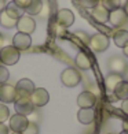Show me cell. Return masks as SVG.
I'll return each instance as SVG.
<instances>
[{
    "instance_id": "obj_1",
    "label": "cell",
    "mask_w": 128,
    "mask_h": 134,
    "mask_svg": "<svg viewBox=\"0 0 128 134\" xmlns=\"http://www.w3.org/2000/svg\"><path fill=\"white\" fill-rule=\"evenodd\" d=\"M21 52L14 45H6L0 49V63L3 66H14L18 63Z\"/></svg>"
},
{
    "instance_id": "obj_2",
    "label": "cell",
    "mask_w": 128,
    "mask_h": 134,
    "mask_svg": "<svg viewBox=\"0 0 128 134\" xmlns=\"http://www.w3.org/2000/svg\"><path fill=\"white\" fill-rule=\"evenodd\" d=\"M61 81H62V83L66 88H75L80 83L81 74L77 69H75V67H68V69H65L62 71V74H61Z\"/></svg>"
},
{
    "instance_id": "obj_3",
    "label": "cell",
    "mask_w": 128,
    "mask_h": 134,
    "mask_svg": "<svg viewBox=\"0 0 128 134\" xmlns=\"http://www.w3.org/2000/svg\"><path fill=\"white\" fill-rule=\"evenodd\" d=\"M90 48L95 52H105L110 45V38L103 33H95L90 37Z\"/></svg>"
},
{
    "instance_id": "obj_4",
    "label": "cell",
    "mask_w": 128,
    "mask_h": 134,
    "mask_svg": "<svg viewBox=\"0 0 128 134\" xmlns=\"http://www.w3.org/2000/svg\"><path fill=\"white\" fill-rule=\"evenodd\" d=\"M14 108L17 114L25 115V116H28L29 114L35 111V105L30 100V97H17V100L14 101Z\"/></svg>"
},
{
    "instance_id": "obj_5",
    "label": "cell",
    "mask_w": 128,
    "mask_h": 134,
    "mask_svg": "<svg viewBox=\"0 0 128 134\" xmlns=\"http://www.w3.org/2000/svg\"><path fill=\"white\" fill-rule=\"evenodd\" d=\"M29 125L28 116L21 114H15L13 116L8 118V127L11 131H17V133H22L26 129V126Z\"/></svg>"
},
{
    "instance_id": "obj_6",
    "label": "cell",
    "mask_w": 128,
    "mask_h": 134,
    "mask_svg": "<svg viewBox=\"0 0 128 134\" xmlns=\"http://www.w3.org/2000/svg\"><path fill=\"white\" fill-rule=\"evenodd\" d=\"M55 22L61 27L68 29L75 23V14L68 8H61L55 15Z\"/></svg>"
},
{
    "instance_id": "obj_7",
    "label": "cell",
    "mask_w": 128,
    "mask_h": 134,
    "mask_svg": "<svg viewBox=\"0 0 128 134\" xmlns=\"http://www.w3.org/2000/svg\"><path fill=\"white\" fill-rule=\"evenodd\" d=\"M109 22H110L114 27H117V29H123L127 25L128 23V16L124 13L123 7L110 11V14H109Z\"/></svg>"
},
{
    "instance_id": "obj_8",
    "label": "cell",
    "mask_w": 128,
    "mask_h": 134,
    "mask_svg": "<svg viewBox=\"0 0 128 134\" xmlns=\"http://www.w3.org/2000/svg\"><path fill=\"white\" fill-rule=\"evenodd\" d=\"M19 33H25V34H32L36 29V21L33 19V16L30 15H22L19 19L17 21V26Z\"/></svg>"
},
{
    "instance_id": "obj_9",
    "label": "cell",
    "mask_w": 128,
    "mask_h": 134,
    "mask_svg": "<svg viewBox=\"0 0 128 134\" xmlns=\"http://www.w3.org/2000/svg\"><path fill=\"white\" fill-rule=\"evenodd\" d=\"M15 100H17V90L14 85H10L7 82L0 85V103L8 104V103H14Z\"/></svg>"
},
{
    "instance_id": "obj_10",
    "label": "cell",
    "mask_w": 128,
    "mask_h": 134,
    "mask_svg": "<svg viewBox=\"0 0 128 134\" xmlns=\"http://www.w3.org/2000/svg\"><path fill=\"white\" fill-rule=\"evenodd\" d=\"M30 100H32L35 108H40V107H44L48 103L50 94L44 88H35V90L30 94Z\"/></svg>"
},
{
    "instance_id": "obj_11",
    "label": "cell",
    "mask_w": 128,
    "mask_h": 134,
    "mask_svg": "<svg viewBox=\"0 0 128 134\" xmlns=\"http://www.w3.org/2000/svg\"><path fill=\"white\" fill-rule=\"evenodd\" d=\"M17 97H30L32 92L35 90V83L29 78H22L15 85Z\"/></svg>"
},
{
    "instance_id": "obj_12",
    "label": "cell",
    "mask_w": 128,
    "mask_h": 134,
    "mask_svg": "<svg viewBox=\"0 0 128 134\" xmlns=\"http://www.w3.org/2000/svg\"><path fill=\"white\" fill-rule=\"evenodd\" d=\"M13 45L19 52L29 49L30 45H32V38H30V34H25V33H19V32H18L13 37Z\"/></svg>"
},
{
    "instance_id": "obj_13",
    "label": "cell",
    "mask_w": 128,
    "mask_h": 134,
    "mask_svg": "<svg viewBox=\"0 0 128 134\" xmlns=\"http://www.w3.org/2000/svg\"><path fill=\"white\" fill-rule=\"evenodd\" d=\"M96 104V96L91 90H84L77 97V105L80 108H92Z\"/></svg>"
},
{
    "instance_id": "obj_14",
    "label": "cell",
    "mask_w": 128,
    "mask_h": 134,
    "mask_svg": "<svg viewBox=\"0 0 128 134\" xmlns=\"http://www.w3.org/2000/svg\"><path fill=\"white\" fill-rule=\"evenodd\" d=\"M127 62L121 58V56H112L107 62V67L112 72H116V74H123L124 70L127 69Z\"/></svg>"
},
{
    "instance_id": "obj_15",
    "label": "cell",
    "mask_w": 128,
    "mask_h": 134,
    "mask_svg": "<svg viewBox=\"0 0 128 134\" xmlns=\"http://www.w3.org/2000/svg\"><path fill=\"white\" fill-rule=\"evenodd\" d=\"M75 64L80 70H90L91 66H92V59L85 51H80L75 59Z\"/></svg>"
},
{
    "instance_id": "obj_16",
    "label": "cell",
    "mask_w": 128,
    "mask_h": 134,
    "mask_svg": "<svg viewBox=\"0 0 128 134\" xmlns=\"http://www.w3.org/2000/svg\"><path fill=\"white\" fill-rule=\"evenodd\" d=\"M109 14H110V11H107L102 4H98L96 7H94L92 10H91V16H92L98 23L109 22Z\"/></svg>"
},
{
    "instance_id": "obj_17",
    "label": "cell",
    "mask_w": 128,
    "mask_h": 134,
    "mask_svg": "<svg viewBox=\"0 0 128 134\" xmlns=\"http://www.w3.org/2000/svg\"><path fill=\"white\" fill-rule=\"evenodd\" d=\"M77 119L83 125H91L95 120L94 108H80L77 112Z\"/></svg>"
},
{
    "instance_id": "obj_18",
    "label": "cell",
    "mask_w": 128,
    "mask_h": 134,
    "mask_svg": "<svg viewBox=\"0 0 128 134\" xmlns=\"http://www.w3.org/2000/svg\"><path fill=\"white\" fill-rule=\"evenodd\" d=\"M121 81H124V80H123V75H121V74L110 72V74L105 78V88H106V90H107L109 93H113L114 88L117 86Z\"/></svg>"
},
{
    "instance_id": "obj_19",
    "label": "cell",
    "mask_w": 128,
    "mask_h": 134,
    "mask_svg": "<svg viewBox=\"0 0 128 134\" xmlns=\"http://www.w3.org/2000/svg\"><path fill=\"white\" fill-rule=\"evenodd\" d=\"M113 41L119 48H124L128 44V30L125 29H117L113 32Z\"/></svg>"
},
{
    "instance_id": "obj_20",
    "label": "cell",
    "mask_w": 128,
    "mask_h": 134,
    "mask_svg": "<svg viewBox=\"0 0 128 134\" xmlns=\"http://www.w3.org/2000/svg\"><path fill=\"white\" fill-rule=\"evenodd\" d=\"M4 11H6V14H7L8 16H11L13 19H17V21H18V19H19V18L23 15V13H25V10L21 8L19 5H17L14 2L7 3V5H6Z\"/></svg>"
},
{
    "instance_id": "obj_21",
    "label": "cell",
    "mask_w": 128,
    "mask_h": 134,
    "mask_svg": "<svg viewBox=\"0 0 128 134\" xmlns=\"http://www.w3.org/2000/svg\"><path fill=\"white\" fill-rule=\"evenodd\" d=\"M43 0H30V3L28 4V7L25 8V11L28 13V15L33 16V15H40L43 11Z\"/></svg>"
},
{
    "instance_id": "obj_22",
    "label": "cell",
    "mask_w": 128,
    "mask_h": 134,
    "mask_svg": "<svg viewBox=\"0 0 128 134\" xmlns=\"http://www.w3.org/2000/svg\"><path fill=\"white\" fill-rule=\"evenodd\" d=\"M113 93H114V96H116V99H119V100H125V99H128V82L121 81L117 86L114 88Z\"/></svg>"
},
{
    "instance_id": "obj_23",
    "label": "cell",
    "mask_w": 128,
    "mask_h": 134,
    "mask_svg": "<svg viewBox=\"0 0 128 134\" xmlns=\"http://www.w3.org/2000/svg\"><path fill=\"white\" fill-rule=\"evenodd\" d=\"M125 2H127V0H101V4H102L107 11H113V10H116V8L123 7Z\"/></svg>"
},
{
    "instance_id": "obj_24",
    "label": "cell",
    "mask_w": 128,
    "mask_h": 134,
    "mask_svg": "<svg viewBox=\"0 0 128 134\" xmlns=\"http://www.w3.org/2000/svg\"><path fill=\"white\" fill-rule=\"evenodd\" d=\"M0 25L6 29H11L17 26V19H13L11 16H8L6 14V11H2L0 13Z\"/></svg>"
},
{
    "instance_id": "obj_25",
    "label": "cell",
    "mask_w": 128,
    "mask_h": 134,
    "mask_svg": "<svg viewBox=\"0 0 128 134\" xmlns=\"http://www.w3.org/2000/svg\"><path fill=\"white\" fill-rule=\"evenodd\" d=\"M75 37L77 38V41H81L83 45H88L90 44V36L83 32V30H77V32L75 33Z\"/></svg>"
},
{
    "instance_id": "obj_26",
    "label": "cell",
    "mask_w": 128,
    "mask_h": 134,
    "mask_svg": "<svg viewBox=\"0 0 128 134\" xmlns=\"http://www.w3.org/2000/svg\"><path fill=\"white\" fill-rule=\"evenodd\" d=\"M8 118H10V109H8V107L6 104H3V103H0V123H4Z\"/></svg>"
},
{
    "instance_id": "obj_27",
    "label": "cell",
    "mask_w": 128,
    "mask_h": 134,
    "mask_svg": "<svg viewBox=\"0 0 128 134\" xmlns=\"http://www.w3.org/2000/svg\"><path fill=\"white\" fill-rule=\"evenodd\" d=\"M78 3H80V5L83 8L92 10L94 7H96L101 3V0H78Z\"/></svg>"
},
{
    "instance_id": "obj_28",
    "label": "cell",
    "mask_w": 128,
    "mask_h": 134,
    "mask_svg": "<svg viewBox=\"0 0 128 134\" xmlns=\"http://www.w3.org/2000/svg\"><path fill=\"white\" fill-rule=\"evenodd\" d=\"M8 78H10V72L7 70V67L3 66V64H0V85L6 83L8 81Z\"/></svg>"
},
{
    "instance_id": "obj_29",
    "label": "cell",
    "mask_w": 128,
    "mask_h": 134,
    "mask_svg": "<svg viewBox=\"0 0 128 134\" xmlns=\"http://www.w3.org/2000/svg\"><path fill=\"white\" fill-rule=\"evenodd\" d=\"M22 134H39L37 123H32V122H29V125L26 126V129L22 131Z\"/></svg>"
},
{
    "instance_id": "obj_30",
    "label": "cell",
    "mask_w": 128,
    "mask_h": 134,
    "mask_svg": "<svg viewBox=\"0 0 128 134\" xmlns=\"http://www.w3.org/2000/svg\"><path fill=\"white\" fill-rule=\"evenodd\" d=\"M28 120L32 122V123H37V120H39V114L36 112V111H33L32 114L28 115Z\"/></svg>"
},
{
    "instance_id": "obj_31",
    "label": "cell",
    "mask_w": 128,
    "mask_h": 134,
    "mask_svg": "<svg viewBox=\"0 0 128 134\" xmlns=\"http://www.w3.org/2000/svg\"><path fill=\"white\" fill-rule=\"evenodd\" d=\"M13 2H14L17 5H19L21 8H23V10H25V8L28 7V4L30 3V0H13Z\"/></svg>"
},
{
    "instance_id": "obj_32",
    "label": "cell",
    "mask_w": 128,
    "mask_h": 134,
    "mask_svg": "<svg viewBox=\"0 0 128 134\" xmlns=\"http://www.w3.org/2000/svg\"><path fill=\"white\" fill-rule=\"evenodd\" d=\"M121 111H123V114H125L128 116V99L123 100V103H121Z\"/></svg>"
},
{
    "instance_id": "obj_33",
    "label": "cell",
    "mask_w": 128,
    "mask_h": 134,
    "mask_svg": "<svg viewBox=\"0 0 128 134\" xmlns=\"http://www.w3.org/2000/svg\"><path fill=\"white\" fill-rule=\"evenodd\" d=\"M10 133V127L6 126L4 123H0V134H8Z\"/></svg>"
},
{
    "instance_id": "obj_34",
    "label": "cell",
    "mask_w": 128,
    "mask_h": 134,
    "mask_svg": "<svg viewBox=\"0 0 128 134\" xmlns=\"http://www.w3.org/2000/svg\"><path fill=\"white\" fill-rule=\"evenodd\" d=\"M6 5H7V0H0V13H2V11H4Z\"/></svg>"
},
{
    "instance_id": "obj_35",
    "label": "cell",
    "mask_w": 128,
    "mask_h": 134,
    "mask_svg": "<svg viewBox=\"0 0 128 134\" xmlns=\"http://www.w3.org/2000/svg\"><path fill=\"white\" fill-rule=\"evenodd\" d=\"M121 75H123V80H124L125 82H128V66H127V69L124 70V72H123Z\"/></svg>"
},
{
    "instance_id": "obj_36",
    "label": "cell",
    "mask_w": 128,
    "mask_h": 134,
    "mask_svg": "<svg viewBox=\"0 0 128 134\" xmlns=\"http://www.w3.org/2000/svg\"><path fill=\"white\" fill-rule=\"evenodd\" d=\"M123 129H124L125 131H128V118L124 119V122H123Z\"/></svg>"
},
{
    "instance_id": "obj_37",
    "label": "cell",
    "mask_w": 128,
    "mask_h": 134,
    "mask_svg": "<svg viewBox=\"0 0 128 134\" xmlns=\"http://www.w3.org/2000/svg\"><path fill=\"white\" fill-rule=\"evenodd\" d=\"M123 10H124V13L127 14V16H128V0L124 3V5H123Z\"/></svg>"
},
{
    "instance_id": "obj_38",
    "label": "cell",
    "mask_w": 128,
    "mask_h": 134,
    "mask_svg": "<svg viewBox=\"0 0 128 134\" xmlns=\"http://www.w3.org/2000/svg\"><path fill=\"white\" fill-rule=\"evenodd\" d=\"M123 53H124V56H125V58H128V44L123 48Z\"/></svg>"
},
{
    "instance_id": "obj_39",
    "label": "cell",
    "mask_w": 128,
    "mask_h": 134,
    "mask_svg": "<svg viewBox=\"0 0 128 134\" xmlns=\"http://www.w3.org/2000/svg\"><path fill=\"white\" fill-rule=\"evenodd\" d=\"M3 42H4V37H3V34L0 33V49L3 48Z\"/></svg>"
},
{
    "instance_id": "obj_40",
    "label": "cell",
    "mask_w": 128,
    "mask_h": 134,
    "mask_svg": "<svg viewBox=\"0 0 128 134\" xmlns=\"http://www.w3.org/2000/svg\"><path fill=\"white\" fill-rule=\"evenodd\" d=\"M8 134H22V133H17V131H11V133H8Z\"/></svg>"
},
{
    "instance_id": "obj_41",
    "label": "cell",
    "mask_w": 128,
    "mask_h": 134,
    "mask_svg": "<svg viewBox=\"0 0 128 134\" xmlns=\"http://www.w3.org/2000/svg\"><path fill=\"white\" fill-rule=\"evenodd\" d=\"M120 134H128V131H125V130H123V131H121Z\"/></svg>"
}]
</instances>
